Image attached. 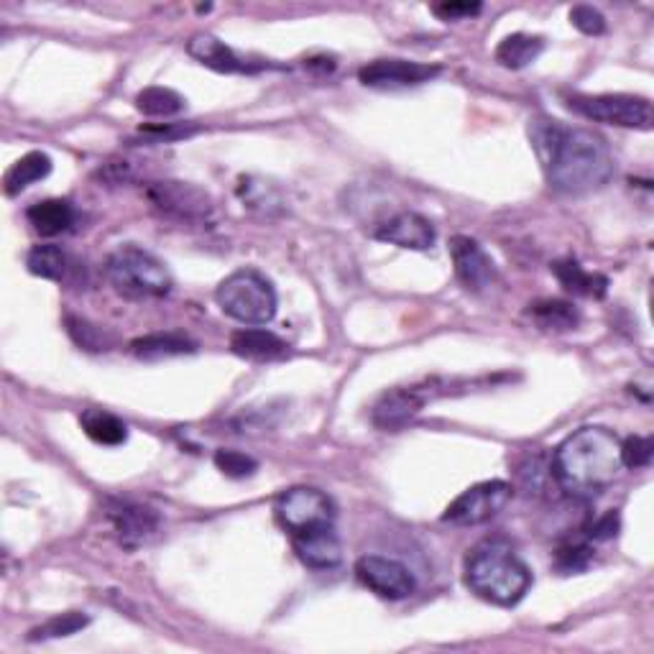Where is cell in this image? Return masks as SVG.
I'll return each instance as SVG.
<instances>
[{"mask_svg":"<svg viewBox=\"0 0 654 654\" xmlns=\"http://www.w3.org/2000/svg\"><path fill=\"white\" fill-rule=\"evenodd\" d=\"M277 519L284 530L296 537V534L319 530V526L336 524V504L330 496L319 488L296 486L279 496L277 501Z\"/></svg>","mask_w":654,"mask_h":654,"instance_id":"9c48e42d","label":"cell"},{"mask_svg":"<svg viewBox=\"0 0 654 654\" xmlns=\"http://www.w3.org/2000/svg\"><path fill=\"white\" fill-rule=\"evenodd\" d=\"M445 382L440 378H429L425 384H412V386H397V389L386 391L382 399L376 401L374 414V425L384 433H397V429L407 427L417 414L425 409L427 401H433L443 393H450V389H445Z\"/></svg>","mask_w":654,"mask_h":654,"instance_id":"ba28073f","label":"cell"},{"mask_svg":"<svg viewBox=\"0 0 654 654\" xmlns=\"http://www.w3.org/2000/svg\"><path fill=\"white\" fill-rule=\"evenodd\" d=\"M64 325H66V332H70V338L80 348H85V351L100 353V351H110V348H113V336H110L108 330H102L100 325H93L90 319L77 317V315H66Z\"/></svg>","mask_w":654,"mask_h":654,"instance_id":"83f0119b","label":"cell"},{"mask_svg":"<svg viewBox=\"0 0 654 654\" xmlns=\"http://www.w3.org/2000/svg\"><path fill=\"white\" fill-rule=\"evenodd\" d=\"M652 452H654V445H652V437H644V435H634L629 437L627 443H621V463L627 468H646L652 463Z\"/></svg>","mask_w":654,"mask_h":654,"instance_id":"1f68e13d","label":"cell"},{"mask_svg":"<svg viewBox=\"0 0 654 654\" xmlns=\"http://www.w3.org/2000/svg\"><path fill=\"white\" fill-rule=\"evenodd\" d=\"M511 499V486L507 481H483L475 483L445 511V522L456 526H475L494 519Z\"/></svg>","mask_w":654,"mask_h":654,"instance_id":"30bf717a","label":"cell"},{"mask_svg":"<svg viewBox=\"0 0 654 654\" xmlns=\"http://www.w3.org/2000/svg\"><path fill=\"white\" fill-rule=\"evenodd\" d=\"M51 174V159L44 152H28L26 156L13 164V167L5 172V195L16 197L21 192L32 187V184L47 180Z\"/></svg>","mask_w":654,"mask_h":654,"instance_id":"7402d4cb","label":"cell"},{"mask_svg":"<svg viewBox=\"0 0 654 654\" xmlns=\"http://www.w3.org/2000/svg\"><path fill=\"white\" fill-rule=\"evenodd\" d=\"M621 440L608 427L576 429L557 445L553 475L565 494L596 496L621 473Z\"/></svg>","mask_w":654,"mask_h":654,"instance_id":"7a4b0ae2","label":"cell"},{"mask_svg":"<svg viewBox=\"0 0 654 654\" xmlns=\"http://www.w3.org/2000/svg\"><path fill=\"white\" fill-rule=\"evenodd\" d=\"M108 517L116 526V534L118 540H121V545L129 549L146 545L148 540L156 537V532H159V524H161V519L154 509L131 501H118L116 507H110Z\"/></svg>","mask_w":654,"mask_h":654,"instance_id":"9a60e30c","label":"cell"},{"mask_svg":"<svg viewBox=\"0 0 654 654\" xmlns=\"http://www.w3.org/2000/svg\"><path fill=\"white\" fill-rule=\"evenodd\" d=\"M465 583L475 596L494 606H517L532 585V572L511 545L483 542L465 562Z\"/></svg>","mask_w":654,"mask_h":654,"instance_id":"3957f363","label":"cell"},{"mask_svg":"<svg viewBox=\"0 0 654 654\" xmlns=\"http://www.w3.org/2000/svg\"><path fill=\"white\" fill-rule=\"evenodd\" d=\"M215 302L230 319L241 325H269L277 315V289L262 271L241 269L215 289Z\"/></svg>","mask_w":654,"mask_h":654,"instance_id":"5b68a950","label":"cell"},{"mask_svg":"<svg viewBox=\"0 0 654 654\" xmlns=\"http://www.w3.org/2000/svg\"><path fill=\"white\" fill-rule=\"evenodd\" d=\"M530 317L537 323L542 330H572L581 323V315L570 302L562 300H542L530 307Z\"/></svg>","mask_w":654,"mask_h":654,"instance_id":"484cf974","label":"cell"},{"mask_svg":"<svg viewBox=\"0 0 654 654\" xmlns=\"http://www.w3.org/2000/svg\"><path fill=\"white\" fill-rule=\"evenodd\" d=\"M450 256L456 266V277L460 284L471 292H483L496 281V266L491 256L481 249L479 241L468 235H456L450 241Z\"/></svg>","mask_w":654,"mask_h":654,"instance_id":"4fadbf2b","label":"cell"},{"mask_svg":"<svg viewBox=\"0 0 654 654\" xmlns=\"http://www.w3.org/2000/svg\"><path fill=\"white\" fill-rule=\"evenodd\" d=\"M215 465L228 479H251L258 471V463L251 456H245L241 450H218L215 452Z\"/></svg>","mask_w":654,"mask_h":654,"instance_id":"4dcf8cb0","label":"cell"},{"mask_svg":"<svg viewBox=\"0 0 654 654\" xmlns=\"http://www.w3.org/2000/svg\"><path fill=\"white\" fill-rule=\"evenodd\" d=\"M106 274L110 284L125 300H161L172 292L174 279L159 258L138 245H121L108 256Z\"/></svg>","mask_w":654,"mask_h":654,"instance_id":"277c9868","label":"cell"},{"mask_svg":"<svg viewBox=\"0 0 654 654\" xmlns=\"http://www.w3.org/2000/svg\"><path fill=\"white\" fill-rule=\"evenodd\" d=\"M136 108L148 118H172L184 108V98L172 87L154 85L136 95Z\"/></svg>","mask_w":654,"mask_h":654,"instance_id":"4316f807","label":"cell"},{"mask_svg":"<svg viewBox=\"0 0 654 654\" xmlns=\"http://www.w3.org/2000/svg\"><path fill=\"white\" fill-rule=\"evenodd\" d=\"M376 238L407 251H429L437 241L435 226L420 213H399L397 218L378 226Z\"/></svg>","mask_w":654,"mask_h":654,"instance_id":"2e32d148","label":"cell"},{"mask_svg":"<svg viewBox=\"0 0 654 654\" xmlns=\"http://www.w3.org/2000/svg\"><path fill=\"white\" fill-rule=\"evenodd\" d=\"M591 540H596V542H606V540H611V537H616V534H619V514H616V511H608L606 517H601L596 524L591 526Z\"/></svg>","mask_w":654,"mask_h":654,"instance_id":"d590c367","label":"cell"},{"mask_svg":"<svg viewBox=\"0 0 654 654\" xmlns=\"http://www.w3.org/2000/svg\"><path fill=\"white\" fill-rule=\"evenodd\" d=\"M238 197L245 207L262 213V215H274L284 210V197H281L279 187H274L271 182L258 180V177H243L238 182Z\"/></svg>","mask_w":654,"mask_h":654,"instance_id":"d4e9b609","label":"cell"},{"mask_svg":"<svg viewBox=\"0 0 654 654\" xmlns=\"http://www.w3.org/2000/svg\"><path fill=\"white\" fill-rule=\"evenodd\" d=\"M26 218L34 226L36 233L51 238L70 230L77 213H74L72 203H66V199H44V203L28 207Z\"/></svg>","mask_w":654,"mask_h":654,"instance_id":"ffe728a7","label":"cell"},{"mask_svg":"<svg viewBox=\"0 0 654 654\" xmlns=\"http://www.w3.org/2000/svg\"><path fill=\"white\" fill-rule=\"evenodd\" d=\"M230 348L235 355L249 361H277L289 353V346L277 332L264 330V327H245V330L233 332Z\"/></svg>","mask_w":654,"mask_h":654,"instance_id":"ac0fdd59","label":"cell"},{"mask_svg":"<svg viewBox=\"0 0 654 654\" xmlns=\"http://www.w3.org/2000/svg\"><path fill=\"white\" fill-rule=\"evenodd\" d=\"M570 24L585 36L606 34L604 13H601L598 9H593V5H576V9L570 11Z\"/></svg>","mask_w":654,"mask_h":654,"instance_id":"d6a6232c","label":"cell"},{"mask_svg":"<svg viewBox=\"0 0 654 654\" xmlns=\"http://www.w3.org/2000/svg\"><path fill=\"white\" fill-rule=\"evenodd\" d=\"M530 138L549 187L562 195H589L614 177L611 148L598 133L537 118L530 125Z\"/></svg>","mask_w":654,"mask_h":654,"instance_id":"6da1fadb","label":"cell"},{"mask_svg":"<svg viewBox=\"0 0 654 654\" xmlns=\"http://www.w3.org/2000/svg\"><path fill=\"white\" fill-rule=\"evenodd\" d=\"M568 108L596 123L634 131L652 129V102L637 95H572L568 98Z\"/></svg>","mask_w":654,"mask_h":654,"instance_id":"52a82bcc","label":"cell"},{"mask_svg":"<svg viewBox=\"0 0 654 654\" xmlns=\"http://www.w3.org/2000/svg\"><path fill=\"white\" fill-rule=\"evenodd\" d=\"M443 70L437 64L407 62V59H376L359 70V80L376 90H399L435 80Z\"/></svg>","mask_w":654,"mask_h":654,"instance_id":"7c38bea8","label":"cell"},{"mask_svg":"<svg viewBox=\"0 0 654 654\" xmlns=\"http://www.w3.org/2000/svg\"><path fill=\"white\" fill-rule=\"evenodd\" d=\"M26 266L34 277L57 281V279H62L66 271V256L59 245H51V243L34 245V249L28 251Z\"/></svg>","mask_w":654,"mask_h":654,"instance_id":"f1b7e54d","label":"cell"},{"mask_svg":"<svg viewBox=\"0 0 654 654\" xmlns=\"http://www.w3.org/2000/svg\"><path fill=\"white\" fill-rule=\"evenodd\" d=\"M589 560H591L589 547H583V545L565 547V549H560V555H557V568H560L565 576H570V572L583 570L585 565H589Z\"/></svg>","mask_w":654,"mask_h":654,"instance_id":"836d02e7","label":"cell"},{"mask_svg":"<svg viewBox=\"0 0 654 654\" xmlns=\"http://www.w3.org/2000/svg\"><path fill=\"white\" fill-rule=\"evenodd\" d=\"M146 197L152 207L164 218L187 222V226H205L213 220L215 203L203 187L192 182L164 180L152 182L146 187Z\"/></svg>","mask_w":654,"mask_h":654,"instance_id":"8992f818","label":"cell"},{"mask_svg":"<svg viewBox=\"0 0 654 654\" xmlns=\"http://www.w3.org/2000/svg\"><path fill=\"white\" fill-rule=\"evenodd\" d=\"M355 576L359 581L366 585L368 591H374L376 596L389 598V601H401L412 596L417 589L412 570L404 562L391 560V557L382 555H366L355 562Z\"/></svg>","mask_w":654,"mask_h":654,"instance_id":"8fae6325","label":"cell"},{"mask_svg":"<svg viewBox=\"0 0 654 654\" xmlns=\"http://www.w3.org/2000/svg\"><path fill=\"white\" fill-rule=\"evenodd\" d=\"M90 623L85 614L80 611H70V614H59L51 616L49 621H44L41 627L32 629V634H28V642H44V639H62V637H72L77 634Z\"/></svg>","mask_w":654,"mask_h":654,"instance_id":"f546056e","label":"cell"},{"mask_svg":"<svg viewBox=\"0 0 654 654\" xmlns=\"http://www.w3.org/2000/svg\"><path fill=\"white\" fill-rule=\"evenodd\" d=\"M292 540H294L296 557H300V560L312 570L338 568L340 560H343V545H340L336 524L296 534Z\"/></svg>","mask_w":654,"mask_h":654,"instance_id":"e0dca14e","label":"cell"},{"mask_svg":"<svg viewBox=\"0 0 654 654\" xmlns=\"http://www.w3.org/2000/svg\"><path fill=\"white\" fill-rule=\"evenodd\" d=\"M545 51V39L532 34H511L496 47V62L507 70H524Z\"/></svg>","mask_w":654,"mask_h":654,"instance_id":"cb8c5ba5","label":"cell"},{"mask_svg":"<svg viewBox=\"0 0 654 654\" xmlns=\"http://www.w3.org/2000/svg\"><path fill=\"white\" fill-rule=\"evenodd\" d=\"M80 425L93 443L106 445V448H116V445H123L129 440V427H125V422L116 417L113 412H106V409H85L80 417Z\"/></svg>","mask_w":654,"mask_h":654,"instance_id":"44dd1931","label":"cell"},{"mask_svg":"<svg viewBox=\"0 0 654 654\" xmlns=\"http://www.w3.org/2000/svg\"><path fill=\"white\" fill-rule=\"evenodd\" d=\"M483 11L481 3H437L433 5V13L440 21H460V19H473Z\"/></svg>","mask_w":654,"mask_h":654,"instance_id":"e575fe53","label":"cell"},{"mask_svg":"<svg viewBox=\"0 0 654 654\" xmlns=\"http://www.w3.org/2000/svg\"><path fill=\"white\" fill-rule=\"evenodd\" d=\"M187 55L195 57L207 70H215L220 74H256L269 66L264 62H249V59L238 57L228 44H222L218 36L213 34L192 36L187 41Z\"/></svg>","mask_w":654,"mask_h":654,"instance_id":"5bb4252c","label":"cell"},{"mask_svg":"<svg viewBox=\"0 0 654 654\" xmlns=\"http://www.w3.org/2000/svg\"><path fill=\"white\" fill-rule=\"evenodd\" d=\"M553 274L557 277V281L568 289V292L578 294V296H593V300H601L608 289L606 277H601V274H593V271H585L583 266L578 262H572V258L555 262Z\"/></svg>","mask_w":654,"mask_h":654,"instance_id":"603a6c76","label":"cell"},{"mask_svg":"<svg viewBox=\"0 0 654 654\" xmlns=\"http://www.w3.org/2000/svg\"><path fill=\"white\" fill-rule=\"evenodd\" d=\"M131 351L141 361H164L195 353L197 343L184 332H152V336L133 340Z\"/></svg>","mask_w":654,"mask_h":654,"instance_id":"d6986e66","label":"cell"}]
</instances>
